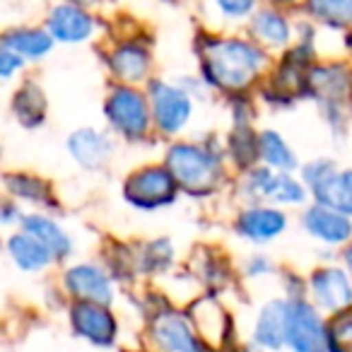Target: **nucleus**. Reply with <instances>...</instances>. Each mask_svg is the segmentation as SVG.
<instances>
[{
	"instance_id": "cd10ccee",
	"label": "nucleus",
	"mask_w": 352,
	"mask_h": 352,
	"mask_svg": "<svg viewBox=\"0 0 352 352\" xmlns=\"http://www.w3.org/2000/svg\"><path fill=\"white\" fill-rule=\"evenodd\" d=\"M309 8L314 15L331 25L352 22V0H309Z\"/></svg>"
},
{
	"instance_id": "c85d7f7f",
	"label": "nucleus",
	"mask_w": 352,
	"mask_h": 352,
	"mask_svg": "<svg viewBox=\"0 0 352 352\" xmlns=\"http://www.w3.org/2000/svg\"><path fill=\"white\" fill-rule=\"evenodd\" d=\"M22 68V58L20 54H15V51L10 49H3V54H0V75L3 78H10L12 70Z\"/></svg>"
},
{
	"instance_id": "dca6fc26",
	"label": "nucleus",
	"mask_w": 352,
	"mask_h": 352,
	"mask_svg": "<svg viewBox=\"0 0 352 352\" xmlns=\"http://www.w3.org/2000/svg\"><path fill=\"white\" fill-rule=\"evenodd\" d=\"M70 155L80 162L87 169H97L107 162L109 152H111V142H109L107 135L92 131V128H82V131L73 133L70 135Z\"/></svg>"
},
{
	"instance_id": "2eb2a0df",
	"label": "nucleus",
	"mask_w": 352,
	"mask_h": 352,
	"mask_svg": "<svg viewBox=\"0 0 352 352\" xmlns=\"http://www.w3.org/2000/svg\"><path fill=\"white\" fill-rule=\"evenodd\" d=\"M256 342L265 350H275L283 342H287V304H265L258 316V323H256Z\"/></svg>"
},
{
	"instance_id": "aec40b11",
	"label": "nucleus",
	"mask_w": 352,
	"mask_h": 352,
	"mask_svg": "<svg viewBox=\"0 0 352 352\" xmlns=\"http://www.w3.org/2000/svg\"><path fill=\"white\" fill-rule=\"evenodd\" d=\"M25 232L34 234L39 241H44V244L51 249V254L58 256V258H63V256L70 254L68 234H65V232L60 230L54 220H49V217H39V215L27 217V220H25Z\"/></svg>"
},
{
	"instance_id": "a211bd4d",
	"label": "nucleus",
	"mask_w": 352,
	"mask_h": 352,
	"mask_svg": "<svg viewBox=\"0 0 352 352\" xmlns=\"http://www.w3.org/2000/svg\"><path fill=\"white\" fill-rule=\"evenodd\" d=\"M51 34L60 41H82L92 34V20L75 6H60L51 15Z\"/></svg>"
},
{
	"instance_id": "9d476101",
	"label": "nucleus",
	"mask_w": 352,
	"mask_h": 352,
	"mask_svg": "<svg viewBox=\"0 0 352 352\" xmlns=\"http://www.w3.org/2000/svg\"><path fill=\"white\" fill-rule=\"evenodd\" d=\"M311 289L318 304L326 309H333V311H342V309H347L352 304V283L338 268H326L314 273Z\"/></svg>"
},
{
	"instance_id": "1a4fd4ad",
	"label": "nucleus",
	"mask_w": 352,
	"mask_h": 352,
	"mask_svg": "<svg viewBox=\"0 0 352 352\" xmlns=\"http://www.w3.org/2000/svg\"><path fill=\"white\" fill-rule=\"evenodd\" d=\"M347 217L333 208L316 206L304 215V227L323 244H342L352 236V222Z\"/></svg>"
},
{
	"instance_id": "a878e982",
	"label": "nucleus",
	"mask_w": 352,
	"mask_h": 352,
	"mask_svg": "<svg viewBox=\"0 0 352 352\" xmlns=\"http://www.w3.org/2000/svg\"><path fill=\"white\" fill-rule=\"evenodd\" d=\"M326 331L331 352H352V311H347V309L338 311Z\"/></svg>"
},
{
	"instance_id": "6e6552de",
	"label": "nucleus",
	"mask_w": 352,
	"mask_h": 352,
	"mask_svg": "<svg viewBox=\"0 0 352 352\" xmlns=\"http://www.w3.org/2000/svg\"><path fill=\"white\" fill-rule=\"evenodd\" d=\"M152 338L164 352H203L201 338L193 326L179 314H162L155 318Z\"/></svg>"
},
{
	"instance_id": "2f4dec72",
	"label": "nucleus",
	"mask_w": 352,
	"mask_h": 352,
	"mask_svg": "<svg viewBox=\"0 0 352 352\" xmlns=\"http://www.w3.org/2000/svg\"><path fill=\"white\" fill-rule=\"evenodd\" d=\"M345 263H347V268L352 270V246H350V249L345 251Z\"/></svg>"
},
{
	"instance_id": "bb28decb",
	"label": "nucleus",
	"mask_w": 352,
	"mask_h": 352,
	"mask_svg": "<svg viewBox=\"0 0 352 352\" xmlns=\"http://www.w3.org/2000/svg\"><path fill=\"white\" fill-rule=\"evenodd\" d=\"M254 32L261 36V39L268 41V44H273V46H283L289 36L287 22H285L280 15H275V12H261L254 22Z\"/></svg>"
},
{
	"instance_id": "39448f33",
	"label": "nucleus",
	"mask_w": 352,
	"mask_h": 352,
	"mask_svg": "<svg viewBox=\"0 0 352 352\" xmlns=\"http://www.w3.org/2000/svg\"><path fill=\"white\" fill-rule=\"evenodd\" d=\"M107 116L118 131L126 138H142L145 131L150 128V111H147V102L140 92L135 89L121 87L109 97L107 104Z\"/></svg>"
},
{
	"instance_id": "4be33fe9",
	"label": "nucleus",
	"mask_w": 352,
	"mask_h": 352,
	"mask_svg": "<svg viewBox=\"0 0 352 352\" xmlns=\"http://www.w3.org/2000/svg\"><path fill=\"white\" fill-rule=\"evenodd\" d=\"M6 49L15 51L20 56H30V58H39V56L49 54L51 49V36H46L39 30H22L12 32L6 36Z\"/></svg>"
},
{
	"instance_id": "ddd939ff",
	"label": "nucleus",
	"mask_w": 352,
	"mask_h": 352,
	"mask_svg": "<svg viewBox=\"0 0 352 352\" xmlns=\"http://www.w3.org/2000/svg\"><path fill=\"white\" fill-rule=\"evenodd\" d=\"M191 323L196 326L198 336L210 340L212 345H220L227 338V331H230V321H227L225 309L210 297L198 299L191 307Z\"/></svg>"
},
{
	"instance_id": "412c9836",
	"label": "nucleus",
	"mask_w": 352,
	"mask_h": 352,
	"mask_svg": "<svg viewBox=\"0 0 352 352\" xmlns=\"http://www.w3.org/2000/svg\"><path fill=\"white\" fill-rule=\"evenodd\" d=\"M258 150L261 157L268 162L270 169H280L287 171L297 166V160H294V152L287 147V142L273 131H265L263 135L258 138Z\"/></svg>"
},
{
	"instance_id": "7c9ffc66",
	"label": "nucleus",
	"mask_w": 352,
	"mask_h": 352,
	"mask_svg": "<svg viewBox=\"0 0 352 352\" xmlns=\"http://www.w3.org/2000/svg\"><path fill=\"white\" fill-rule=\"evenodd\" d=\"M263 270H270V265L265 263V261H261V256L254 261V263H249V273L251 275H258V273H263Z\"/></svg>"
},
{
	"instance_id": "7ed1b4c3",
	"label": "nucleus",
	"mask_w": 352,
	"mask_h": 352,
	"mask_svg": "<svg viewBox=\"0 0 352 352\" xmlns=\"http://www.w3.org/2000/svg\"><path fill=\"white\" fill-rule=\"evenodd\" d=\"M176 179L171 176L169 169H157V166H145V169L135 171V174L128 179L126 193L128 203L138 208H160L169 206L176 196Z\"/></svg>"
},
{
	"instance_id": "f257e3e1",
	"label": "nucleus",
	"mask_w": 352,
	"mask_h": 352,
	"mask_svg": "<svg viewBox=\"0 0 352 352\" xmlns=\"http://www.w3.org/2000/svg\"><path fill=\"white\" fill-rule=\"evenodd\" d=\"M263 68V54L244 41H215L206 56L210 82L225 89H241Z\"/></svg>"
},
{
	"instance_id": "6ab92c4d",
	"label": "nucleus",
	"mask_w": 352,
	"mask_h": 352,
	"mask_svg": "<svg viewBox=\"0 0 352 352\" xmlns=\"http://www.w3.org/2000/svg\"><path fill=\"white\" fill-rule=\"evenodd\" d=\"M8 249H10V256L15 258V263L20 265L22 270H41L49 265L51 261V249L44 244V241H39L34 234H30V232H25V234H17L10 239V244H8Z\"/></svg>"
},
{
	"instance_id": "5701e85b",
	"label": "nucleus",
	"mask_w": 352,
	"mask_h": 352,
	"mask_svg": "<svg viewBox=\"0 0 352 352\" xmlns=\"http://www.w3.org/2000/svg\"><path fill=\"white\" fill-rule=\"evenodd\" d=\"M111 68L123 80H140L147 73V54L138 46H123L113 54Z\"/></svg>"
},
{
	"instance_id": "f8f14e48",
	"label": "nucleus",
	"mask_w": 352,
	"mask_h": 352,
	"mask_svg": "<svg viewBox=\"0 0 352 352\" xmlns=\"http://www.w3.org/2000/svg\"><path fill=\"white\" fill-rule=\"evenodd\" d=\"M318 206L352 215V171H331L311 186Z\"/></svg>"
},
{
	"instance_id": "f3484780",
	"label": "nucleus",
	"mask_w": 352,
	"mask_h": 352,
	"mask_svg": "<svg viewBox=\"0 0 352 352\" xmlns=\"http://www.w3.org/2000/svg\"><path fill=\"white\" fill-rule=\"evenodd\" d=\"M285 230V215L273 208H254L239 217V232L251 241H270Z\"/></svg>"
},
{
	"instance_id": "20e7f679",
	"label": "nucleus",
	"mask_w": 352,
	"mask_h": 352,
	"mask_svg": "<svg viewBox=\"0 0 352 352\" xmlns=\"http://www.w3.org/2000/svg\"><path fill=\"white\" fill-rule=\"evenodd\" d=\"M287 342L294 352H331L328 331L307 302H287Z\"/></svg>"
},
{
	"instance_id": "0eeeda50",
	"label": "nucleus",
	"mask_w": 352,
	"mask_h": 352,
	"mask_svg": "<svg viewBox=\"0 0 352 352\" xmlns=\"http://www.w3.org/2000/svg\"><path fill=\"white\" fill-rule=\"evenodd\" d=\"M152 111L157 126L164 133H179L191 118V99L179 87L164 82H152Z\"/></svg>"
},
{
	"instance_id": "423d86ee",
	"label": "nucleus",
	"mask_w": 352,
	"mask_h": 352,
	"mask_svg": "<svg viewBox=\"0 0 352 352\" xmlns=\"http://www.w3.org/2000/svg\"><path fill=\"white\" fill-rule=\"evenodd\" d=\"M70 321L73 328L80 338L94 342L99 347H107L116 340V318L107 311V304L99 302H87V299H80L73 309H70Z\"/></svg>"
},
{
	"instance_id": "b1692460",
	"label": "nucleus",
	"mask_w": 352,
	"mask_h": 352,
	"mask_svg": "<svg viewBox=\"0 0 352 352\" xmlns=\"http://www.w3.org/2000/svg\"><path fill=\"white\" fill-rule=\"evenodd\" d=\"M6 184L15 196L25 198L30 203H44V206L54 208V196H51V188L46 186L41 179H32V176H17V174H8Z\"/></svg>"
},
{
	"instance_id": "9b49d317",
	"label": "nucleus",
	"mask_w": 352,
	"mask_h": 352,
	"mask_svg": "<svg viewBox=\"0 0 352 352\" xmlns=\"http://www.w3.org/2000/svg\"><path fill=\"white\" fill-rule=\"evenodd\" d=\"M65 285H68L70 294H75L78 299L99 304L111 302V283L97 265H75V268H70L68 275H65Z\"/></svg>"
},
{
	"instance_id": "473e14b6",
	"label": "nucleus",
	"mask_w": 352,
	"mask_h": 352,
	"mask_svg": "<svg viewBox=\"0 0 352 352\" xmlns=\"http://www.w3.org/2000/svg\"><path fill=\"white\" fill-rule=\"evenodd\" d=\"M251 352H258V350H251Z\"/></svg>"
},
{
	"instance_id": "4468645a",
	"label": "nucleus",
	"mask_w": 352,
	"mask_h": 352,
	"mask_svg": "<svg viewBox=\"0 0 352 352\" xmlns=\"http://www.w3.org/2000/svg\"><path fill=\"white\" fill-rule=\"evenodd\" d=\"M251 188L258 196L273 198L280 203H302L304 201V188L299 186L294 179L285 174H273L270 169H256L251 174Z\"/></svg>"
},
{
	"instance_id": "c756f323",
	"label": "nucleus",
	"mask_w": 352,
	"mask_h": 352,
	"mask_svg": "<svg viewBox=\"0 0 352 352\" xmlns=\"http://www.w3.org/2000/svg\"><path fill=\"white\" fill-rule=\"evenodd\" d=\"M217 6H220L222 10L227 12V15L241 17V15H246V12L251 10L254 0H217Z\"/></svg>"
},
{
	"instance_id": "f03ea898",
	"label": "nucleus",
	"mask_w": 352,
	"mask_h": 352,
	"mask_svg": "<svg viewBox=\"0 0 352 352\" xmlns=\"http://www.w3.org/2000/svg\"><path fill=\"white\" fill-rule=\"evenodd\" d=\"M166 169L176 179L179 186L188 193H208L212 191L215 182L220 179V164L212 152L198 145H174L166 155Z\"/></svg>"
},
{
	"instance_id": "393cba45",
	"label": "nucleus",
	"mask_w": 352,
	"mask_h": 352,
	"mask_svg": "<svg viewBox=\"0 0 352 352\" xmlns=\"http://www.w3.org/2000/svg\"><path fill=\"white\" fill-rule=\"evenodd\" d=\"M44 97L34 85H27L15 97V113L25 126H39L44 118Z\"/></svg>"
}]
</instances>
